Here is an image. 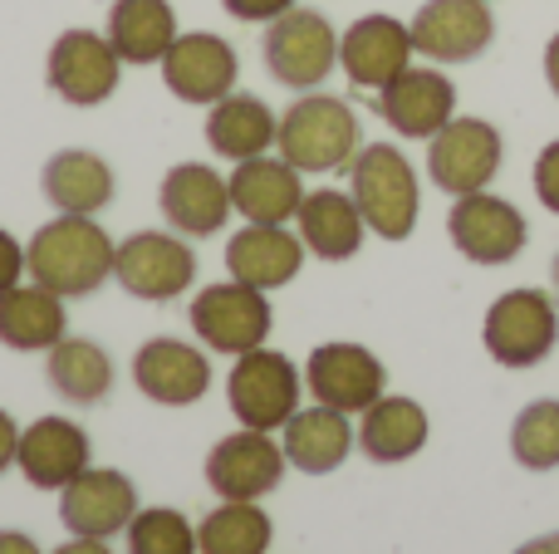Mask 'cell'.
Masks as SVG:
<instances>
[{"label": "cell", "instance_id": "22", "mask_svg": "<svg viewBox=\"0 0 559 554\" xmlns=\"http://www.w3.org/2000/svg\"><path fill=\"white\" fill-rule=\"evenodd\" d=\"M299 167H289L285 157H246L236 162L231 182V206L255 226H285L295 221L299 202H305V182H299Z\"/></svg>", "mask_w": 559, "mask_h": 554}, {"label": "cell", "instance_id": "38", "mask_svg": "<svg viewBox=\"0 0 559 554\" xmlns=\"http://www.w3.org/2000/svg\"><path fill=\"white\" fill-rule=\"evenodd\" d=\"M15 451H20V427H15V418L0 408V477L15 467Z\"/></svg>", "mask_w": 559, "mask_h": 554}, {"label": "cell", "instance_id": "19", "mask_svg": "<svg viewBox=\"0 0 559 554\" xmlns=\"http://www.w3.org/2000/svg\"><path fill=\"white\" fill-rule=\"evenodd\" d=\"M157 206H163L167 226H173L177 236H197V241H202V236H216L236 212L231 182L206 162H177L173 172L163 177Z\"/></svg>", "mask_w": 559, "mask_h": 554}, {"label": "cell", "instance_id": "41", "mask_svg": "<svg viewBox=\"0 0 559 554\" xmlns=\"http://www.w3.org/2000/svg\"><path fill=\"white\" fill-rule=\"evenodd\" d=\"M545 79H550V94L559 98V35L545 45Z\"/></svg>", "mask_w": 559, "mask_h": 554}, {"label": "cell", "instance_id": "31", "mask_svg": "<svg viewBox=\"0 0 559 554\" xmlns=\"http://www.w3.org/2000/svg\"><path fill=\"white\" fill-rule=\"evenodd\" d=\"M45 378L64 402L94 408V402H104L108 388H114V359H108L94 339H69L64 334V339L49 349Z\"/></svg>", "mask_w": 559, "mask_h": 554}, {"label": "cell", "instance_id": "11", "mask_svg": "<svg viewBox=\"0 0 559 554\" xmlns=\"http://www.w3.org/2000/svg\"><path fill=\"white\" fill-rule=\"evenodd\" d=\"M447 236L472 265H511L531 241V226H525L515 202L491 192H472L456 196L452 216H447Z\"/></svg>", "mask_w": 559, "mask_h": 554}, {"label": "cell", "instance_id": "32", "mask_svg": "<svg viewBox=\"0 0 559 554\" xmlns=\"http://www.w3.org/2000/svg\"><path fill=\"white\" fill-rule=\"evenodd\" d=\"M271 540H275V526L255 501H222V506L197 526L202 554H265Z\"/></svg>", "mask_w": 559, "mask_h": 554}, {"label": "cell", "instance_id": "33", "mask_svg": "<svg viewBox=\"0 0 559 554\" xmlns=\"http://www.w3.org/2000/svg\"><path fill=\"white\" fill-rule=\"evenodd\" d=\"M511 451L525 471H550L559 467V402L540 398L531 408H521L511 427Z\"/></svg>", "mask_w": 559, "mask_h": 554}, {"label": "cell", "instance_id": "42", "mask_svg": "<svg viewBox=\"0 0 559 554\" xmlns=\"http://www.w3.org/2000/svg\"><path fill=\"white\" fill-rule=\"evenodd\" d=\"M515 554H559V535H540V540H531V545H521Z\"/></svg>", "mask_w": 559, "mask_h": 554}, {"label": "cell", "instance_id": "39", "mask_svg": "<svg viewBox=\"0 0 559 554\" xmlns=\"http://www.w3.org/2000/svg\"><path fill=\"white\" fill-rule=\"evenodd\" d=\"M0 554H39V545L25 530H0Z\"/></svg>", "mask_w": 559, "mask_h": 554}, {"label": "cell", "instance_id": "7", "mask_svg": "<svg viewBox=\"0 0 559 554\" xmlns=\"http://www.w3.org/2000/svg\"><path fill=\"white\" fill-rule=\"evenodd\" d=\"M187 320H192V334L206 344V349L216 353H251L261 349L265 339H271V300H265V290H255V285H241V280H222V285H206V290H197L192 310H187Z\"/></svg>", "mask_w": 559, "mask_h": 554}, {"label": "cell", "instance_id": "16", "mask_svg": "<svg viewBox=\"0 0 559 554\" xmlns=\"http://www.w3.org/2000/svg\"><path fill=\"white\" fill-rule=\"evenodd\" d=\"M285 467H289L285 447L271 442V432L241 427L212 447V457H206V486L222 501H261L280 486Z\"/></svg>", "mask_w": 559, "mask_h": 554}, {"label": "cell", "instance_id": "24", "mask_svg": "<svg viewBox=\"0 0 559 554\" xmlns=\"http://www.w3.org/2000/svg\"><path fill=\"white\" fill-rule=\"evenodd\" d=\"M39 186H45L49 206L69 212V216H98L118 196L114 167L98 153H88V147H64V153H55L45 162V172H39Z\"/></svg>", "mask_w": 559, "mask_h": 554}, {"label": "cell", "instance_id": "28", "mask_svg": "<svg viewBox=\"0 0 559 554\" xmlns=\"http://www.w3.org/2000/svg\"><path fill=\"white\" fill-rule=\"evenodd\" d=\"M104 35L123 64H163V55L182 29H177V10L167 0H114Z\"/></svg>", "mask_w": 559, "mask_h": 554}, {"label": "cell", "instance_id": "34", "mask_svg": "<svg viewBox=\"0 0 559 554\" xmlns=\"http://www.w3.org/2000/svg\"><path fill=\"white\" fill-rule=\"evenodd\" d=\"M197 530L182 510L173 506H153L138 510L128 526V554H197Z\"/></svg>", "mask_w": 559, "mask_h": 554}, {"label": "cell", "instance_id": "9", "mask_svg": "<svg viewBox=\"0 0 559 554\" xmlns=\"http://www.w3.org/2000/svg\"><path fill=\"white\" fill-rule=\"evenodd\" d=\"M114 280L133 300H147V304L182 300L197 280V255L182 236L138 231L114 251Z\"/></svg>", "mask_w": 559, "mask_h": 554}, {"label": "cell", "instance_id": "36", "mask_svg": "<svg viewBox=\"0 0 559 554\" xmlns=\"http://www.w3.org/2000/svg\"><path fill=\"white\" fill-rule=\"evenodd\" d=\"M222 10L231 20H246V25H271L285 10H295V0H222Z\"/></svg>", "mask_w": 559, "mask_h": 554}, {"label": "cell", "instance_id": "27", "mask_svg": "<svg viewBox=\"0 0 559 554\" xmlns=\"http://www.w3.org/2000/svg\"><path fill=\"white\" fill-rule=\"evenodd\" d=\"M280 137V118L271 113V104L255 94H226L212 104L206 113V143H212L216 157H231V162H246V157H265Z\"/></svg>", "mask_w": 559, "mask_h": 554}, {"label": "cell", "instance_id": "12", "mask_svg": "<svg viewBox=\"0 0 559 554\" xmlns=\"http://www.w3.org/2000/svg\"><path fill=\"white\" fill-rule=\"evenodd\" d=\"M413 49L432 64H472L491 49V0H427L413 15Z\"/></svg>", "mask_w": 559, "mask_h": 554}, {"label": "cell", "instance_id": "17", "mask_svg": "<svg viewBox=\"0 0 559 554\" xmlns=\"http://www.w3.org/2000/svg\"><path fill=\"white\" fill-rule=\"evenodd\" d=\"M378 118L403 137H437L456 118V84L442 69L407 64L393 84L378 88Z\"/></svg>", "mask_w": 559, "mask_h": 554}, {"label": "cell", "instance_id": "29", "mask_svg": "<svg viewBox=\"0 0 559 554\" xmlns=\"http://www.w3.org/2000/svg\"><path fill=\"white\" fill-rule=\"evenodd\" d=\"M64 339V300L35 280H20L15 290L0 294V344L15 353L55 349Z\"/></svg>", "mask_w": 559, "mask_h": 554}, {"label": "cell", "instance_id": "21", "mask_svg": "<svg viewBox=\"0 0 559 554\" xmlns=\"http://www.w3.org/2000/svg\"><path fill=\"white\" fill-rule=\"evenodd\" d=\"M133 383L143 398L163 402V408H187V402H202L212 388V363L202 349L182 339H147L133 353Z\"/></svg>", "mask_w": 559, "mask_h": 554}, {"label": "cell", "instance_id": "23", "mask_svg": "<svg viewBox=\"0 0 559 554\" xmlns=\"http://www.w3.org/2000/svg\"><path fill=\"white\" fill-rule=\"evenodd\" d=\"M299 265H305V241H299V231H285V226L246 221L241 231L231 236V245H226V270H231V280L255 285V290H265V294L295 280Z\"/></svg>", "mask_w": 559, "mask_h": 554}, {"label": "cell", "instance_id": "8", "mask_svg": "<svg viewBox=\"0 0 559 554\" xmlns=\"http://www.w3.org/2000/svg\"><path fill=\"white\" fill-rule=\"evenodd\" d=\"M501 128L486 123V118H452L437 137H427V177L447 196L486 192L501 172Z\"/></svg>", "mask_w": 559, "mask_h": 554}, {"label": "cell", "instance_id": "43", "mask_svg": "<svg viewBox=\"0 0 559 554\" xmlns=\"http://www.w3.org/2000/svg\"><path fill=\"white\" fill-rule=\"evenodd\" d=\"M550 270H555V290H559V255H555V265H550Z\"/></svg>", "mask_w": 559, "mask_h": 554}, {"label": "cell", "instance_id": "4", "mask_svg": "<svg viewBox=\"0 0 559 554\" xmlns=\"http://www.w3.org/2000/svg\"><path fill=\"white\" fill-rule=\"evenodd\" d=\"M261 55H265L271 79H280L285 88L309 94V88H319L334 74L338 29L329 25V15H319V10L295 5L280 20H271V29H265V39H261Z\"/></svg>", "mask_w": 559, "mask_h": 554}, {"label": "cell", "instance_id": "30", "mask_svg": "<svg viewBox=\"0 0 559 554\" xmlns=\"http://www.w3.org/2000/svg\"><path fill=\"white\" fill-rule=\"evenodd\" d=\"M358 447L378 467H397V461L417 457L427 447V412L413 398H378L358 422Z\"/></svg>", "mask_w": 559, "mask_h": 554}, {"label": "cell", "instance_id": "26", "mask_svg": "<svg viewBox=\"0 0 559 554\" xmlns=\"http://www.w3.org/2000/svg\"><path fill=\"white\" fill-rule=\"evenodd\" d=\"M285 461L289 467H299L305 477H329V471H338L348 461V451H354V427H348V412H334V408H299L295 418L285 422Z\"/></svg>", "mask_w": 559, "mask_h": 554}, {"label": "cell", "instance_id": "15", "mask_svg": "<svg viewBox=\"0 0 559 554\" xmlns=\"http://www.w3.org/2000/svg\"><path fill=\"white\" fill-rule=\"evenodd\" d=\"M138 516V486L123 471L88 467L59 491V520L69 535L84 540H114L133 526Z\"/></svg>", "mask_w": 559, "mask_h": 554}, {"label": "cell", "instance_id": "14", "mask_svg": "<svg viewBox=\"0 0 559 554\" xmlns=\"http://www.w3.org/2000/svg\"><path fill=\"white\" fill-rule=\"evenodd\" d=\"M241 79V59H236L231 39L197 29V35H177L173 49L163 55V84L173 88V98L197 108H212L216 98H226Z\"/></svg>", "mask_w": 559, "mask_h": 554}, {"label": "cell", "instance_id": "1", "mask_svg": "<svg viewBox=\"0 0 559 554\" xmlns=\"http://www.w3.org/2000/svg\"><path fill=\"white\" fill-rule=\"evenodd\" d=\"M114 236L94 221V216H69L59 212L45 221L25 245V275L59 300H84L114 275Z\"/></svg>", "mask_w": 559, "mask_h": 554}, {"label": "cell", "instance_id": "40", "mask_svg": "<svg viewBox=\"0 0 559 554\" xmlns=\"http://www.w3.org/2000/svg\"><path fill=\"white\" fill-rule=\"evenodd\" d=\"M55 554H114V550H108V540H84V535H74L69 545H59Z\"/></svg>", "mask_w": 559, "mask_h": 554}, {"label": "cell", "instance_id": "25", "mask_svg": "<svg viewBox=\"0 0 559 554\" xmlns=\"http://www.w3.org/2000/svg\"><path fill=\"white\" fill-rule=\"evenodd\" d=\"M295 226H299V241H305L309 255L319 261H354L358 245H364V212L348 192H334V186H319V192H305L295 212Z\"/></svg>", "mask_w": 559, "mask_h": 554}, {"label": "cell", "instance_id": "18", "mask_svg": "<svg viewBox=\"0 0 559 554\" xmlns=\"http://www.w3.org/2000/svg\"><path fill=\"white\" fill-rule=\"evenodd\" d=\"M413 29L397 15H364L338 35V69L358 88H383L413 64Z\"/></svg>", "mask_w": 559, "mask_h": 554}, {"label": "cell", "instance_id": "10", "mask_svg": "<svg viewBox=\"0 0 559 554\" xmlns=\"http://www.w3.org/2000/svg\"><path fill=\"white\" fill-rule=\"evenodd\" d=\"M118 74H123V59L114 55L108 35L94 29H64V35L49 45L45 59V79L69 108H98L118 94Z\"/></svg>", "mask_w": 559, "mask_h": 554}, {"label": "cell", "instance_id": "37", "mask_svg": "<svg viewBox=\"0 0 559 554\" xmlns=\"http://www.w3.org/2000/svg\"><path fill=\"white\" fill-rule=\"evenodd\" d=\"M20 280H25V245H20L15 236L0 226V294L15 290Z\"/></svg>", "mask_w": 559, "mask_h": 554}, {"label": "cell", "instance_id": "13", "mask_svg": "<svg viewBox=\"0 0 559 554\" xmlns=\"http://www.w3.org/2000/svg\"><path fill=\"white\" fill-rule=\"evenodd\" d=\"M305 383L314 393V402L334 412H358L364 418L378 398L388 393V369L378 353H368L364 344H319L305 363Z\"/></svg>", "mask_w": 559, "mask_h": 554}, {"label": "cell", "instance_id": "35", "mask_svg": "<svg viewBox=\"0 0 559 554\" xmlns=\"http://www.w3.org/2000/svg\"><path fill=\"white\" fill-rule=\"evenodd\" d=\"M535 196H540L545 212L559 216V137L535 157Z\"/></svg>", "mask_w": 559, "mask_h": 554}, {"label": "cell", "instance_id": "5", "mask_svg": "<svg viewBox=\"0 0 559 554\" xmlns=\"http://www.w3.org/2000/svg\"><path fill=\"white\" fill-rule=\"evenodd\" d=\"M481 344L501 369H535L559 344V310L545 290H506L486 310Z\"/></svg>", "mask_w": 559, "mask_h": 554}, {"label": "cell", "instance_id": "20", "mask_svg": "<svg viewBox=\"0 0 559 554\" xmlns=\"http://www.w3.org/2000/svg\"><path fill=\"white\" fill-rule=\"evenodd\" d=\"M88 461H94V447H88V432L79 422L39 418L20 427L15 467L35 491H64L79 471H88Z\"/></svg>", "mask_w": 559, "mask_h": 554}, {"label": "cell", "instance_id": "2", "mask_svg": "<svg viewBox=\"0 0 559 554\" xmlns=\"http://www.w3.org/2000/svg\"><path fill=\"white\" fill-rule=\"evenodd\" d=\"M348 196L358 202L368 231L383 241H407L417 231L423 212V186H417L413 162L393 143H368L348 162Z\"/></svg>", "mask_w": 559, "mask_h": 554}, {"label": "cell", "instance_id": "3", "mask_svg": "<svg viewBox=\"0 0 559 554\" xmlns=\"http://www.w3.org/2000/svg\"><path fill=\"white\" fill-rule=\"evenodd\" d=\"M358 147V113L334 94H305L280 113L275 153L299 172H338Z\"/></svg>", "mask_w": 559, "mask_h": 554}, {"label": "cell", "instance_id": "6", "mask_svg": "<svg viewBox=\"0 0 559 554\" xmlns=\"http://www.w3.org/2000/svg\"><path fill=\"white\" fill-rule=\"evenodd\" d=\"M299 393H305V373L275 349H251L236 359L231 378H226V402H231L236 422L255 432L285 427L299 412Z\"/></svg>", "mask_w": 559, "mask_h": 554}]
</instances>
